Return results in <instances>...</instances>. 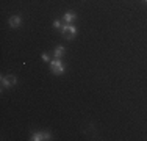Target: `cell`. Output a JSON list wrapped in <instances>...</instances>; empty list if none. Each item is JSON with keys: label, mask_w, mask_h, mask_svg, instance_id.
<instances>
[{"label": "cell", "mask_w": 147, "mask_h": 141, "mask_svg": "<svg viewBox=\"0 0 147 141\" xmlns=\"http://www.w3.org/2000/svg\"><path fill=\"white\" fill-rule=\"evenodd\" d=\"M50 70L53 74H57V75H61L63 72H64V64H63L61 60H53V61H50Z\"/></svg>", "instance_id": "cell-1"}, {"label": "cell", "mask_w": 147, "mask_h": 141, "mask_svg": "<svg viewBox=\"0 0 147 141\" xmlns=\"http://www.w3.org/2000/svg\"><path fill=\"white\" fill-rule=\"evenodd\" d=\"M61 33H63V36H64L66 39H72V38H75V35H77V28L69 24V25H66L61 30Z\"/></svg>", "instance_id": "cell-2"}, {"label": "cell", "mask_w": 147, "mask_h": 141, "mask_svg": "<svg viewBox=\"0 0 147 141\" xmlns=\"http://www.w3.org/2000/svg\"><path fill=\"white\" fill-rule=\"evenodd\" d=\"M20 22H22V19H20L19 16H11V17L8 19V24H9V27H13V28L19 27V25H20Z\"/></svg>", "instance_id": "cell-3"}, {"label": "cell", "mask_w": 147, "mask_h": 141, "mask_svg": "<svg viewBox=\"0 0 147 141\" xmlns=\"http://www.w3.org/2000/svg\"><path fill=\"white\" fill-rule=\"evenodd\" d=\"M75 13H74V11H67V13H66L64 14V17H63V22H64V24H72L74 22V20H75Z\"/></svg>", "instance_id": "cell-4"}, {"label": "cell", "mask_w": 147, "mask_h": 141, "mask_svg": "<svg viewBox=\"0 0 147 141\" xmlns=\"http://www.w3.org/2000/svg\"><path fill=\"white\" fill-rule=\"evenodd\" d=\"M63 54H64V47H63V45H57V47H55V52H53L55 58H59Z\"/></svg>", "instance_id": "cell-5"}, {"label": "cell", "mask_w": 147, "mask_h": 141, "mask_svg": "<svg viewBox=\"0 0 147 141\" xmlns=\"http://www.w3.org/2000/svg\"><path fill=\"white\" fill-rule=\"evenodd\" d=\"M30 140H33V141H39V140H45V136H44V133H33Z\"/></svg>", "instance_id": "cell-6"}, {"label": "cell", "mask_w": 147, "mask_h": 141, "mask_svg": "<svg viewBox=\"0 0 147 141\" xmlns=\"http://www.w3.org/2000/svg\"><path fill=\"white\" fill-rule=\"evenodd\" d=\"M6 79H8V82H9V86H14V85L17 83V79L14 75H8Z\"/></svg>", "instance_id": "cell-7"}, {"label": "cell", "mask_w": 147, "mask_h": 141, "mask_svg": "<svg viewBox=\"0 0 147 141\" xmlns=\"http://www.w3.org/2000/svg\"><path fill=\"white\" fill-rule=\"evenodd\" d=\"M2 88H9V82H8V79H6L5 75H2Z\"/></svg>", "instance_id": "cell-8"}, {"label": "cell", "mask_w": 147, "mask_h": 141, "mask_svg": "<svg viewBox=\"0 0 147 141\" xmlns=\"http://www.w3.org/2000/svg\"><path fill=\"white\" fill-rule=\"evenodd\" d=\"M53 27L58 28V30H63V28H64L66 25H64L63 22H59V20H55V22H53Z\"/></svg>", "instance_id": "cell-9"}, {"label": "cell", "mask_w": 147, "mask_h": 141, "mask_svg": "<svg viewBox=\"0 0 147 141\" xmlns=\"http://www.w3.org/2000/svg\"><path fill=\"white\" fill-rule=\"evenodd\" d=\"M42 60H44V61H47V63H49V61H50V56H49L47 54H42Z\"/></svg>", "instance_id": "cell-10"}, {"label": "cell", "mask_w": 147, "mask_h": 141, "mask_svg": "<svg viewBox=\"0 0 147 141\" xmlns=\"http://www.w3.org/2000/svg\"><path fill=\"white\" fill-rule=\"evenodd\" d=\"M144 2H146V3H147V0H144Z\"/></svg>", "instance_id": "cell-11"}]
</instances>
